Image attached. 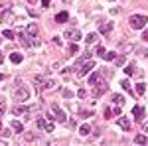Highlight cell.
<instances>
[{
	"label": "cell",
	"mask_w": 148,
	"mask_h": 146,
	"mask_svg": "<svg viewBox=\"0 0 148 146\" xmlns=\"http://www.w3.org/2000/svg\"><path fill=\"white\" fill-rule=\"evenodd\" d=\"M85 42H87V44H93V42H97V34H87Z\"/></svg>",
	"instance_id": "f546056e"
},
{
	"label": "cell",
	"mask_w": 148,
	"mask_h": 146,
	"mask_svg": "<svg viewBox=\"0 0 148 146\" xmlns=\"http://www.w3.org/2000/svg\"><path fill=\"white\" fill-rule=\"evenodd\" d=\"M51 114H53V119H56L57 123H65V112L59 109V105H51Z\"/></svg>",
	"instance_id": "8992f818"
},
{
	"label": "cell",
	"mask_w": 148,
	"mask_h": 146,
	"mask_svg": "<svg viewBox=\"0 0 148 146\" xmlns=\"http://www.w3.org/2000/svg\"><path fill=\"white\" fill-rule=\"evenodd\" d=\"M4 111H6V105L0 101V117H2V112H4Z\"/></svg>",
	"instance_id": "74e56055"
},
{
	"label": "cell",
	"mask_w": 148,
	"mask_h": 146,
	"mask_svg": "<svg viewBox=\"0 0 148 146\" xmlns=\"http://www.w3.org/2000/svg\"><path fill=\"white\" fill-rule=\"evenodd\" d=\"M30 38H32V36H28V32H20V34H18V40L22 42L24 47H32V45L38 44V38H34V40H30Z\"/></svg>",
	"instance_id": "3957f363"
},
{
	"label": "cell",
	"mask_w": 148,
	"mask_h": 146,
	"mask_svg": "<svg viewBox=\"0 0 148 146\" xmlns=\"http://www.w3.org/2000/svg\"><path fill=\"white\" fill-rule=\"evenodd\" d=\"M2 79H4V75H2V73H0V81H2Z\"/></svg>",
	"instance_id": "bcb514c9"
},
{
	"label": "cell",
	"mask_w": 148,
	"mask_h": 146,
	"mask_svg": "<svg viewBox=\"0 0 148 146\" xmlns=\"http://www.w3.org/2000/svg\"><path fill=\"white\" fill-rule=\"evenodd\" d=\"M146 22H148V18L144 14H132V16L128 18V24H130L132 30H142V28L146 26Z\"/></svg>",
	"instance_id": "6da1fadb"
},
{
	"label": "cell",
	"mask_w": 148,
	"mask_h": 146,
	"mask_svg": "<svg viewBox=\"0 0 148 146\" xmlns=\"http://www.w3.org/2000/svg\"><path fill=\"white\" fill-rule=\"evenodd\" d=\"M10 126L16 130V132H24V126H22V123H20V121H12Z\"/></svg>",
	"instance_id": "d6986e66"
},
{
	"label": "cell",
	"mask_w": 148,
	"mask_h": 146,
	"mask_svg": "<svg viewBox=\"0 0 148 146\" xmlns=\"http://www.w3.org/2000/svg\"><path fill=\"white\" fill-rule=\"evenodd\" d=\"M77 97H79V99H85V97H87V91H85V89H79V91H77Z\"/></svg>",
	"instance_id": "8d00e7d4"
},
{
	"label": "cell",
	"mask_w": 148,
	"mask_h": 146,
	"mask_svg": "<svg viewBox=\"0 0 148 146\" xmlns=\"http://www.w3.org/2000/svg\"><path fill=\"white\" fill-rule=\"evenodd\" d=\"M105 53H107V49H105L103 45H99V47H97V56H99V57H105Z\"/></svg>",
	"instance_id": "836d02e7"
},
{
	"label": "cell",
	"mask_w": 148,
	"mask_h": 146,
	"mask_svg": "<svg viewBox=\"0 0 148 146\" xmlns=\"http://www.w3.org/2000/svg\"><path fill=\"white\" fill-rule=\"evenodd\" d=\"M57 83L53 81V79H46V89H56Z\"/></svg>",
	"instance_id": "d4e9b609"
},
{
	"label": "cell",
	"mask_w": 148,
	"mask_h": 146,
	"mask_svg": "<svg viewBox=\"0 0 148 146\" xmlns=\"http://www.w3.org/2000/svg\"><path fill=\"white\" fill-rule=\"evenodd\" d=\"M26 32H28V36H32V38H38V24H28V28H26Z\"/></svg>",
	"instance_id": "8fae6325"
},
{
	"label": "cell",
	"mask_w": 148,
	"mask_h": 146,
	"mask_svg": "<svg viewBox=\"0 0 148 146\" xmlns=\"http://www.w3.org/2000/svg\"><path fill=\"white\" fill-rule=\"evenodd\" d=\"M142 128H144V132H148V124H144V126H142Z\"/></svg>",
	"instance_id": "7bdbcfd3"
},
{
	"label": "cell",
	"mask_w": 148,
	"mask_h": 146,
	"mask_svg": "<svg viewBox=\"0 0 148 146\" xmlns=\"http://www.w3.org/2000/svg\"><path fill=\"white\" fill-rule=\"evenodd\" d=\"M36 124H38V128H40V130H47V123L44 121V119H42V117H38Z\"/></svg>",
	"instance_id": "44dd1931"
},
{
	"label": "cell",
	"mask_w": 148,
	"mask_h": 146,
	"mask_svg": "<svg viewBox=\"0 0 148 146\" xmlns=\"http://www.w3.org/2000/svg\"><path fill=\"white\" fill-rule=\"evenodd\" d=\"M2 8H4V6H0V10H2Z\"/></svg>",
	"instance_id": "7dc6e473"
},
{
	"label": "cell",
	"mask_w": 148,
	"mask_h": 146,
	"mask_svg": "<svg viewBox=\"0 0 148 146\" xmlns=\"http://www.w3.org/2000/svg\"><path fill=\"white\" fill-rule=\"evenodd\" d=\"M142 40H144V42H148V32H144V34H142Z\"/></svg>",
	"instance_id": "60d3db41"
},
{
	"label": "cell",
	"mask_w": 148,
	"mask_h": 146,
	"mask_svg": "<svg viewBox=\"0 0 148 146\" xmlns=\"http://www.w3.org/2000/svg\"><path fill=\"white\" fill-rule=\"evenodd\" d=\"M2 61H4V56H2V51H0V63H2Z\"/></svg>",
	"instance_id": "b9f144b4"
},
{
	"label": "cell",
	"mask_w": 148,
	"mask_h": 146,
	"mask_svg": "<svg viewBox=\"0 0 148 146\" xmlns=\"http://www.w3.org/2000/svg\"><path fill=\"white\" fill-rule=\"evenodd\" d=\"M113 26H114L113 22H105V24L99 22V32H101L103 36H109V34H111V30H113Z\"/></svg>",
	"instance_id": "9c48e42d"
},
{
	"label": "cell",
	"mask_w": 148,
	"mask_h": 146,
	"mask_svg": "<svg viewBox=\"0 0 148 146\" xmlns=\"http://www.w3.org/2000/svg\"><path fill=\"white\" fill-rule=\"evenodd\" d=\"M24 140L26 142H36L38 140V134L36 132H24Z\"/></svg>",
	"instance_id": "5bb4252c"
},
{
	"label": "cell",
	"mask_w": 148,
	"mask_h": 146,
	"mask_svg": "<svg viewBox=\"0 0 148 146\" xmlns=\"http://www.w3.org/2000/svg\"><path fill=\"white\" fill-rule=\"evenodd\" d=\"M113 103L114 105H125V95H113Z\"/></svg>",
	"instance_id": "ffe728a7"
},
{
	"label": "cell",
	"mask_w": 148,
	"mask_h": 146,
	"mask_svg": "<svg viewBox=\"0 0 148 146\" xmlns=\"http://www.w3.org/2000/svg\"><path fill=\"white\" fill-rule=\"evenodd\" d=\"M121 85H123V89H125V91H128V93H132V85H130V83H128L126 79L123 81V83H121Z\"/></svg>",
	"instance_id": "4dcf8cb0"
},
{
	"label": "cell",
	"mask_w": 148,
	"mask_h": 146,
	"mask_svg": "<svg viewBox=\"0 0 148 146\" xmlns=\"http://www.w3.org/2000/svg\"><path fill=\"white\" fill-rule=\"evenodd\" d=\"M28 2H30V4H36V0H28Z\"/></svg>",
	"instance_id": "f6af8a7d"
},
{
	"label": "cell",
	"mask_w": 148,
	"mask_h": 146,
	"mask_svg": "<svg viewBox=\"0 0 148 146\" xmlns=\"http://www.w3.org/2000/svg\"><path fill=\"white\" fill-rule=\"evenodd\" d=\"M144 91H146V85H144V83H136V93L138 95H144Z\"/></svg>",
	"instance_id": "4316f807"
},
{
	"label": "cell",
	"mask_w": 148,
	"mask_h": 146,
	"mask_svg": "<svg viewBox=\"0 0 148 146\" xmlns=\"http://www.w3.org/2000/svg\"><path fill=\"white\" fill-rule=\"evenodd\" d=\"M67 49H69V53H77V49H79V47H77L75 42H71V44L67 45Z\"/></svg>",
	"instance_id": "f1b7e54d"
},
{
	"label": "cell",
	"mask_w": 148,
	"mask_h": 146,
	"mask_svg": "<svg viewBox=\"0 0 148 146\" xmlns=\"http://www.w3.org/2000/svg\"><path fill=\"white\" fill-rule=\"evenodd\" d=\"M132 114H134V119H136L138 123H140V121H142V114H144V109H142L140 105H136V107L132 109Z\"/></svg>",
	"instance_id": "7c38bea8"
},
{
	"label": "cell",
	"mask_w": 148,
	"mask_h": 146,
	"mask_svg": "<svg viewBox=\"0 0 148 146\" xmlns=\"http://www.w3.org/2000/svg\"><path fill=\"white\" fill-rule=\"evenodd\" d=\"M65 38H67L69 42H79L81 40V32L79 30H75V28H69V30H65Z\"/></svg>",
	"instance_id": "52a82bcc"
},
{
	"label": "cell",
	"mask_w": 148,
	"mask_h": 146,
	"mask_svg": "<svg viewBox=\"0 0 148 146\" xmlns=\"http://www.w3.org/2000/svg\"><path fill=\"white\" fill-rule=\"evenodd\" d=\"M12 97H14V101H28V97H30V93L26 87H16L14 93H12Z\"/></svg>",
	"instance_id": "7a4b0ae2"
},
{
	"label": "cell",
	"mask_w": 148,
	"mask_h": 146,
	"mask_svg": "<svg viewBox=\"0 0 148 146\" xmlns=\"http://www.w3.org/2000/svg\"><path fill=\"white\" fill-rule=\"evenodd\" d=\"M0 42H2V40H0Z\"/></svg>",
	"instance_id": "c3c4849f"
},
{
	"label": "cell",
	"mask_w": 148,
	"mask_h": 146,
	"mask_svg": "<svg viewBox=\"0 0 148 146\" xmlns=\"http://www.w3.org/2000/svg\"><path fill=\"white\" fill-rule=\"evenodd\" d=\"M2 36H4L6 40H12V38H14V32H12V30H4V32H2Z\"/></svg>",
	"instance_id": "1f68e13d"
},
{
	"label": "cell",
	"mask_w": 148,
	"mask_h": 146,
	"mask_svg": "<svg viewBox=\"0 0 148 146\" xmlns=\"http://www.w3.org/2000/svg\"><path fill=\"white\" fill-rule=\"evenodd\" d=\"M95 85H97V87H95V91H93V97H95V99H99L101 95H105V93L109 91V85H107L105 81H97Z\"/></svg>",
	"instance_id": "5b68a950"
},
{
	"label": "cell",
	"mask_w": 148,
	"mask_h": 146,
	"mask_svg": "<svg viewBox=\"0 0 148 146\" xmlns=\"http://www.w3.org/2000/svg\"><path fill=\"white\" fill-rule=\"evenodd\" d=\"M113 109H109V107H105V119H113Z\"/></svg>",
	"instance_id": "d6a6232c"
},
{
	"label": "cell",
	"mask_w": 148,
	"mask_h": 146,
	"mask_svg": "<svg viewBox=\"0 0 148 146\" xmlns=\"http://www.w3.org/2000/svg\"><path fill=\"white\" fill-rule=\"evenodd\" d=\"M89 132H91V126H89V124H81L79 126V134L81 136H87Z\"/></svg>",
	"instance_id": "ac0fdd59"
},
{
	"label": "cell",
	"mask_w": 148,
	"mask_h": 146,
	"mask_svg": "<svg viewBox=\"0 0 148 146\" xmlns=\"http://www.w3.org/2000/svg\"><path fill=\"white\" fill-rule=\"evenodd\" d=\"M138 56H140V57H148V49H144V47H138Z\"/></svg>",
	"instance_id": "d590c367"
},
{
	"label": "cell",
	"mask_w": 148,
	"mask_h": 146,
	"mask_svg": "<svg viewBox=\"0 0 148 146\" xmlns=\"http://www.w3.org/2000/svg\"><path fill=\"white\" fill-rule=\"evenodd\" d=\"M125 73H126V75H132V73H136V67H134V63H128V65H126V69H125Z\"/></svg>",
	"instance_id": "cb8c5ba5"
},
{
	"label": "cell",
	"mask_w": 148,
	"mask_h": 146,
	"mask_svg": "<svg viewBox=\"0 0 148 146\" xmlns=\"http://www.w3.org/2000/svg\"><path fill=\"white\" fill-rule=\"evenodd\" d=\"M2 130H4V128H2V123H0V134H2Z\"/></svg>",
	"instance_id": "ee69618b"
},
{
	"label": "cell",
	"mask_w": 148,
	"mask_h": 146,
	"mask_svg": "<svg viewBox=\"0 0 148 146\" xmlns=\"http://www.w3.org/2000/svg\"><path fill=\"white\" fill-rule=\"evenodd\" d=\"M125 56H116L114 57V65H116V67H121V65H125Z\"/></svg>",
	"instance_id": "603a6c76"
},
{
	"label": "cell",
	"mask_w": 148,
	"mask_h": 146,
	"mask_svg": "<svg viewBox=\"0 0 148 146\" xmlns=\"http://www.w3.org/2000/svg\"><path fill=\"white\" fill-rule=\"evenodd\" d=\"M116 124H119V126H121L125 132H128V130H130V126H132V124H130V119H128V117H121V114H119V121H116Z\"/></svg>",
	"instance_id": "ba28073f"
},
{
	"label": "cell",
	"mask_w": 148,
	"mask_h": 146,
	"mask_svg": "<svg viewBox=\"0 0 148 146\" xmlns=\"http://www.w3.org/2000/svg\"><path fill=\"white\" fill-rule=\"evenodd\" d=\"M10 61L12 63H20L22 61V53H10Z\"/></svg>",
	"instance_id": "7402d4cb"
},
{
	"label": "cell",
	"mask_w": 148,
	"mask_h": 146,
	"mask_svg": "<svg viewBox=\"0 0 148 146\" xmlns=\"http://www.w3.org/2000/svg\"><path fill=\"white\" fill-rule=\"evenodd\" d=\"M77 71H75V73H77V77H83V75H85V73H89V71H91L93 67H95V61H91V59H87V61H85V63H81V65H77Z\"/></svg>",
	"instance_id": "277c9868"
},
{
	"label": "cell",
	"mask_w": 148,
	"mask_h": 146,
	"mask_svg": "<svg viewBox=\"0 0 148 146\" xmlns=\"http://www.w3.org/2000/svg\"><path fill=\"white\" fill-rule=\"evenodd\" d=\"M99 79H101V71H95L93 75H89V85H95Z\"/></svg>",
	"instance_id": "e0dca14e"
},
{
	"label": "cell",
	"mask_w": 148,
	"mask_h": 146,
	"mask_svg": "<svg viewBox=\"0 0 148 146\" xmlns=\"http://www.w3.org/2000/svg\"><path fill=\"white\" fill-rule=\"evenodd\" d=\"M119 12H121V8H111V14H113V16H116Z\"/></svg>",
	"instance_id": "f35d334b"
},
{
	"label": "cell",
	"mask_w": 148,
	"mask_h": 146,
	"mask_svg": "<svg viewBox=\"0 0 148 146\" xmlns=\"http://www.w3.org/2000/svg\"><path fill=\"white\" fill-rule=\"evenodd\" d=\"M134 144H148L146 134H136L134 136Z\"/></svg>",
	"instance_id": "9a60e30c"
},
{
	"label": "cell",
	"mask_w": 148,
	"mask_h": 146,
	"mask_svg": "<svg viewBox=\"0 0 148 146\" xmlns=\"http://www.w3.org/2000/svg\"><path fill=\"white\" fill-rule=\"evenodd\" d=\"M61 93H63V97H65V99H71V97H73V91H71V89H63Z\"/></svg>",
	"instance_id": "e575fe53"
},
{
	"label": "cell",
	"mask_w": 148,
	"mask_h": 146,
	"mask_svg": "<svg viewBox=\"0 0 148 146\" xmlns=\"http://www.w3.org/2000/svg\"><path fill=\"white\" fill-rule=\"evenodd\" d=\"M87 59H91V53H87V51H85V56H81L79 59H77V65H81V63H85Z\"/></svg>",
	"instance_id": "484cf974"
},
{
	"label": "cell",
	"mask_w": 148,
	"mask_h": 146,
	"mask_svg": "<svg viewBox=\"0 0 148 146\" xmlns=\"http://www.w3.org/2000/svg\"><path fill=\"white\" fill-rule=\"evenodd\" d=\"M114 57H116V51H107L105 53V59L107 61H114Z\"/></svg>",
	"instance_id": "83f0119b"
},
{
	"label": "cell",
	"mask_w": 148,
	"mask_h": 146,
	"mask_svg": "<svg viewBox=\"0 0 148 146\" xmlns=\"http://www.w3.org/2000/svg\"><path fill=\"white\" fill-rule=\"evenodd\" d=\"M42 6H44V8H47V6H49V0H42Z\"/></svg>",
	"instance_id": "ab89813d"
},
{
	"label": "cell",
	"mask_w": 148,
	"mask_h": 146,
	"mask_svg": "<svg viewBox=\"0 0 148 146\" xmlns=\"http://www.w3.org/2000/svg\"><path fill=\"white\" fill-rule=\"evenodd\" d=\"M67 20H69V14H67V12H59V14L56 16V22L57 24H63V22H67Z\"/></svg>",
	"instance_id": "4fadbf2b"
},
{
	"label": "cell",
	"mask_w": 148,
	"mask_h": 146,
	"mask_svg": "<svg viewBox=\"0 0 148 146\" xmlns=\"http://www.w3.org/2000/svg\"><path fill=\"white\" fill-rule=\"evenodd\" d=\"M12 112H14L16 117H20V114H28L30 109H28V107H24V105H18V107H14V109H12Z\"/></svg>",
	"instance_id": "30bf717a"
},
{
	"label": "cell",
	"mask_w": 148,
	"mask_h": 146,
	"mask_svg": "<svg viewBox=\"0 0 148 146\" xmlns=\"http://www.w3.org/2000/svg\"><path fill=\"white\" fill-rule=\"evenodd\" d=\"M36 89H40V91L46 89V79L44 77H36Z\"/></svg>",
	"instance_id": "2e32d148"
}]
</instances>
